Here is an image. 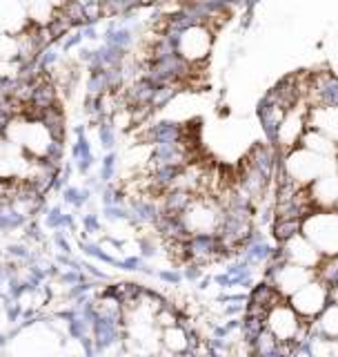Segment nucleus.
I'll list each match as a JSON object with an SVG mask.
<instances>
[{
  "mask_svg": "<svg viewBox=\"0 0 338 357\" xmlns=\"http://www.w3.org/2000/svg\"><path fill=\"white\" fill-rule=\"evenodd\" d=\"M334 170H336L334 156L319 154V152L305 148V145L289 150L287 161H285V172L291 181H296V183H309L312 185L319 176L334 172Z\"/></svg>",
  "mask_w": 338,
  "mask_h": 357,
  "instance_id": "2",
  "label": "nucleus"
},
{
  "mask_svg": "<svg viewBox=\"0 0 338 357\" xmlns=\"http://www.w3.org/2000/svg\"><path fill=\"white\" fill-rule=\"evenodd\" d=\"M267 333L274 335L276 342H294L300 335V321L303 317L294 310L291 304H276L267 312Z\"/></svg>",
  "mask_w": 338,
  "mask_h": 357,
  "instance_id": "4",
  "label": "nucleus"
},
{
  "mask_svg": "<svg viewBox=\"0 0 338 357\" xmlns=\"http://www.w3.org/2000/svg\"><path fill=\"white\" fill-rule=\"evenodd\" d=\"M307 128L330 137L338 145V105H319L307 109Z\"/></svg>",
  "mask_w": 338,
  "mask_h": 357,
  "instance_id": "10",
  "label": "nucleus"
},
{
  "mask_svg": "<svg viewBox=\"0 0 338 357\" xmlns=\"http://www.w3.org/2000/svg\"><path fill=\"white\" fill-rule=\"evenodd\" d=\"M122 3H129V0H122Z\"/></svg>",
  "mask_w": 338,
  "mask_h": 357,
  "instance_id": "18",
  "label": "nucleus"
},
{
  "mask_svg": "<svg viewBox=\"0 0 338 357\" xmlns=\"http://www.w3.org/2000/svg\"><path fill=\"white\" fill-rule=\"evenodd\" d=\"M163 342L169 346L172 351H185L187 349V335L183 328H178V326H169L163 335Z\"/></svg>",
  "mask_w": 338,
  "mask_h": 357,
  "instance_id": "13",
  "label": "nucleus"
},
{
  "mask_svg": "<svg viewBox=\"0 0 338 357\" xmlns=\"http://www.w3.org/2000/svg\"><path fill=\"white\" fill-rule=\"evenodd\" d=\"M321 331L328 335V337H338V304H332L325 308L319 315Z\"/></svg>",
  "mask_w": 338,
  "mask_h": 357,
  "instance_id": "12",
  "label": "nucleus"
},
{
  "mask_svg": "<svg viewBox=\"0 0 338 357\" xmlns=\"http://www.w3.org/2000/svg\"><path fill=\"white\" fill-rule=\"evenodd\" d=\"M312 201L316 204L321 210H330L338 206V172H328L319 176L316 181L309 188Z\"/></svg>",
  "mask_w": 338,
  "mask_h": 357,
  "instance_id": "11",
  "label": "nucleus"
},
{
  "mask_svg": "<svg viewBox=\"0 0 338 357\" xmlns=\"http://www.w3.org/2000/svg\"><path fill=\"white\" fill-rule=\"evenodd\" d=\"M185 226L196 234H211L220 226V212L207 201H194L185 210Z\"/></svg>",
  "mask_w": 338,
  "mask_h": 357,
  "instance_id": "6",
  "label": "nucleus"
},
{
  "mask_svg": "<svg viewBox=\"0 0 338 357\" xmlns=\"http://www.w3.org/2000/svg\"><path fill=\"white\" fill-rule=\"evenodd\" d=\"M285 257L291 264H298V266H305V268H312V271H316V268L321 266L323 255L316 245L305 237V234L294 232L285 239Z\"/></svg>",
  "mask_w": 338,
  "mask_h": 357,
  "instance_id": "7",
  "label": "nucleus"
},
{
  "mask_svg": "<svg viewBox=\"0 0 338 357\" xmlns=\"http://www.w3.org/2000/svg\"><path fill=\"white\" fill-rule=\"evenodd\" d=\"M307 130V114H303L300 109H287V114L276 128V141L283 150H294L300 143L303 134Z\"/></svg>",
  "mask_w": 338,
  "mask_h": 357,
  "instance_id": "9",
  "label": "nucleus"
},
{
  "mask_svg": "<svg viewBox=\"0 0 338 357\" xmlns=\"http://www.w3.org/2000/svg\"><path fill=\"white\" fill-rule=\"evenodd\" d=\"M287 299L303 319L319 317L321 312L328 308V301L332 299V288H328L325 282L312 279V282H307L303 288H298L296 293L289 295Z\"/></svg>",
  "mask_w": 338,
  "mask_h": 357,
  "instance_id": "3",
  "label": "nucleus"
},
{
  "mask_svg": "<svg viewBox=\"0 0 338 357\" xmlns=\"http://www.w3.org/2000/svg\"><path fill=\"white\" fill-rule=\"evenodd\" d=\"M330 65L334 67V72L338 74V36L330 40Z\"/></svg>",
  "mask_w": 338,
  "mask_h": 357,
  "instance_id": "14",
  "label": "nucleus"
},
{
  "mask_svg": "<svg viewBox=\"0 0 338 357\" xmlns=\"http://www.w3.org/2000/svg\"><path fill=\"white\" fill-rule=\"evenodd\" d=\"M81 5H89V3H100V0H78Z\"/></svg>",
  "mask_w": 338,
  "mask_h": 357,
  "instance_id": "17",
  "label": "nucleus"
},
{
  "mask_svg": "<svg viewBox=\"0 0 338 357\" xmlns=\"http://www.w3.org/2000/svg\"><path fill=\"white\" fill-rule=\"evenodd\" d=\"M300 232L316 245L323 257L338 259V210H319L305 217Z\"/></svg>",
  "mask_w": 338,
  "mask_h": 357,
  "instance_id": "1",
  "label": "nucleus"
},
{
  "mask_svg": "<svg viewBox=\"0 0 338 357\" xmlns=\"http://www.w3.org/2000/svg\"><path fill=\"white\" fill-rule=\"evenodd\" d=\"M49 3H51L54 7H61V5H65V0H49Z\"/></svg>",
  "mask_w": 338,
  "mask_h": 357,
  "instance_id": "16",
  "label": "nucleus"
},
{
  "mask_svg": "<svg viewBox=\"0 0 338 357\" xmlns=\"http://www.w3.org/2000/svg\"><path fill=\"white\" fill-rule=\"evenodd\" d=\"M312 279H314L312 268L287 261L285 266H280L274 273V290L278 295L289 297V295H294L298 288L305 286L307 282H312Z\"/></svg>",
  "mask_w": 338,
  "mask_h": 357,
  "instance_id": "8",
  "label": "nucleus"
},
{
  "mask_svg": "<svg viewBox=\"0 0 338 357\" xmlns=\"http://www.w3.org/2000/svg\"><path fill=\"white\" fill-rule=\"evenodd\" d=\"M332 299H334V304H338V284L332 286Z\"/></svg>",
  "mask_w": 338,
  "mask_h": 357,
  "instance_id": "15",
  "label": "nucleus"
},
{
  "mask_svg": "<svg viewBox=\"0 0 338 357\" xmlns=\"http://www.w3.org/2000/svg\"><path fill=\"white\" fill-rule=\"evenodd\" d=\"M178 52L185 61H200L211 52V33L202 25H189L178 36Z\"/></svg>",
  "mask_w": 338,
  "mask_h": 357,
  "instance_id": "5",
  "label": "nucleus"
}]
</instances>
